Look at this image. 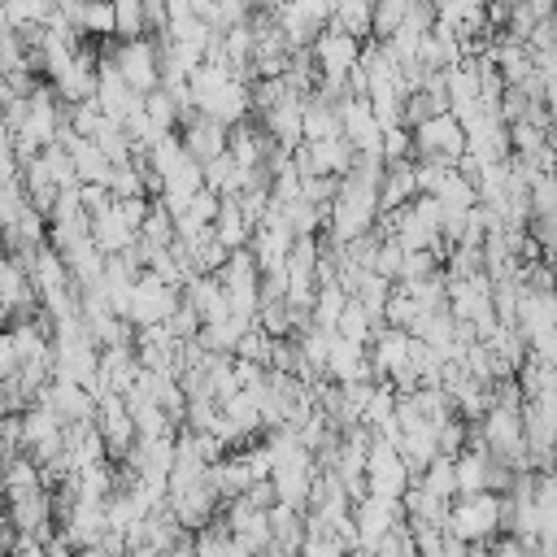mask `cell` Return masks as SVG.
I'll return each mask as SVG.
<instances>
[{"label": "cell", "instance_id": "12", "mask_svg": "<svg viewBox=\"0 0 557 557\" xmlns=\"http://www.w3.org/2000/svg\"><path fill=\"white\" fill-rule=\"evenodd\" d=\"M466 557H492V548L487 544H466Z\"/></svg>", "mask_w": 557, "mask_h": 557}, {"label": "cell", "instance_id": "10", "mask_svg": "<svg viewBox=\"0 0 557 557\" xmlns=\"http://www.w3.org/2000/svg\"><path fill=\"white\" fill-rule=\"evenodd\" d=\"M331 26L352 35L357 44L361 39L370 44V4H339V9H331Z\"/></svg>", "mask_w": 557, "mask_h": 557}, {"label": "cell", "instance_id": "1", "mask_svg": "<svg viewBox=\"0 0 557 557\" xmlns=\"http://www.w3.org/2000/svg\"><path fill=\"white\" fill-rule=\"evenodd\" d=\"M444 531L461 544H492L500 535V496L483 492V496H457L448 505Z\"/></svg>", "mask_w": 557, "mask_h": 557}, {"label": "cell", "instance_id": "4", "mask_svg": "<svg viewBox=\"0 0 557 557\" xmlns=\"http://www.w3.org/2000/svg\"><path fill=\"white\" fill-rule=\"evenodd\" d=\"M409 483H413V474H409L405 457L396 453V444H387V440H370V453H366V496L400 500Z\"/></svg>", "mask_w": 557, "mask_h": 557}, {"label": "cell", "instance_id": "6", "mask_svg": "<svg viewBox=\"0 0 557 557\" xmlns=\"http://www.w3.org/2000/svg\"><path fill=\"white\" fill-rule=\"evenodd\" d=\"M309 57H313V65H318V78L344 83V78H348V70L357 65V57H361V44H357L352 35H344V30L326 26V30L313 39Z\"/></svg>", "mask_w": 557, "mask_h": 557}, {"label": "cell", "instance_id": "11", "mask_svg": "<svg viewBox=\"0 0 557 557\" xmlns=\"http://www.w3.org/2000/svg\"><path fill=\"white\" fill-rule=\"evenodd\" d=\"M531 218H557V178L540 174L531 183Z\"/></svg>", "mask_w": 557, "mask_h": 557}, {"label": "cell", "instance_id": "7", "mask_svg": "<svg viewBox=\"0 0 557 557\" xmlns=\"http://www.w3.org/2000/svg\"><path fill=\"white\" fill-rule=\"evenodd\" d=\"M226 139H231V131H226L222 122L200 117V113H196L187 126H178V144H183V152H187L196 165H209V161L226 157Z\"/></svg>", "mask_w": 557, "mask_h": 557}, {"label": "cell", "instance_id": "8", "mask_svg": "<svg viewBox=\"0 0 557 557\" xmlns=\"http://www.w3.org/2000/svg\"><path fill=\"white\" fill-rule=\"evenodd\" d=\"M405 17H409V4H400V0L374 4V9H370V39H374V44H387V39L405 26Z\"/></svg>", "mask_w": 557, "mask_h": 557}, {"label": "cell", "instance_id": "3", "mask_svg": "<svg viewBox=\"0 0 557 557\" xmlns=\"http://www.w3.org/2000/svg\"><path fill=\"white\" fill-rule=\"evenodd\" d=\"M461 157H466V131L457 126L453 113H440V117L413 126V161H435V165L457 170Z\"/></svg>", "mask_w": 557, "mask_h": 557}, {"label": "cell", "instance_id": "5", "mask_svg": "<svg viewBox=\"0 0 557 557\" xmlns=\"http://www.w3.org/2000/svg\"><path fill=\"white\" fill-rule=\"evenodd\" d=\"M174 309H178V292H174V287H165L157 274H148V270H144V274L135 278V287H131L126 322H131V326H139V331H148V326H165Z\"/></svg>", "mask_w": 557, "mask_h": 557}, {"label": "cell", "instance_id": "2", "mask_svg": "<svg viewBox=\"0 0 557 557\" xmlns=\"http://www.w3.org/2000/svg\"><path fill=\"white\" fill-rule=\"evenodd\" d=\"M104 61L117 70V78L135 91V96H152L161 87V52L157 39H117Z\"/></svg>", "mask_w": 557, "mask_h": 557}, {"label": "cell", "instance_id": "9", "mask_svg": "<svg viewBox=\"0 0 557 557\" xmlns=\"http://www.w3.org/2000/svg\"><path fill=\"white\" fill-rule=\"evenodd\" d=\"M418 483H422L435 500H444V505H453V500H457V479H453V461H448V457H435V461L418 474Z\"/></svg>", "mask_w": 557, "mask_h": 557}]
</instances>
